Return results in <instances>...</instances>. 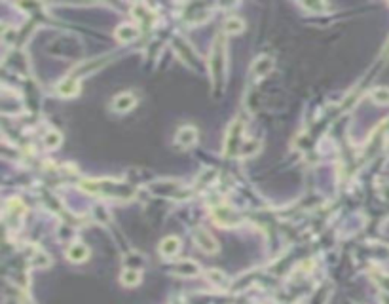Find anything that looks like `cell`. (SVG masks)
<instances>
[{"mask_svg": "<svg viewBox=\"0 0 389 304\" xmlns=\"http://www.w3.org/2000/svg\"><path fill=\"white\" fill-rule=\"evenodd\" d=\"M196 242H198V247H200L201 251H205V253H217V251H219V243H217V240H215L207 230H203V228H200V230L196 232Z\"/></svg>", "mask_w": 389, "mask_h": 304, "instance_id": "1", "label": "cell"}, {"mask_svg": "<svg viewBox=\"0 0 389 304\" xmlns=\"http://www.w3.org/2000/svg\"><path fill=\"white\" fill-rule=\"evenodd\" d=\"M137 105V97L133 93H120L112 99V109L116 112H128Z\"/></svg>", "mask_w": 389, "mask_h": 304, "instance_id": "2", "label": "cell"}, {"mask_svg": "<svg viewBox=\"0 0 389 304\" xmlns=\"http://www.w3.org/2000/svg\"><path fill=\"white\" fill-rule=\"evenodd\" d=\"M196 141H198V132H196V128H192V126H184V128H180L179 133H177V145L182 147V149H188V147H192Z\"/></svg>", "mask_w": 389, "mask_h": 304, "instance_id": "3", "label": "cell"}, {"mask_svg": "<svg viewBox=\"0 0 389 304\" xmlns=\"http://www.w3.org/2000/svg\"><path fill=\"white\" fill-rule=\"evenodd\" d=\"M179 249H180L179 238H175V236L165 238V240L160 243V253L163 255V257H175V255L179 253Z\"/></svg>", "mask_w": 389, "mask_h": 304, "instance_id": "4", "label": "cell"}, {"mask_svg": "<svg viewBox=\"0 0 389 304\" xmlns=\"http://www.w3.org/2000/svg\"><path fill=\"white\" fill-rule=\"evenodd\" d=\"M88 255H90V249H88L86 245H82V243L70 245L69 251H67V257H69L72 263H82V261H86Z\"/></svg>", "mask_w": 389, "mask_h": 304, "instance_id": "5", "label": "cell"}, {"mask_svg": "<svg viewBox=\"0 0 389 304\" xmlns=\"http://www.w3.org/2000/svg\"><path fill=\"white\" fill-rule=\"evenodd\" d=\"M116 36H118V40L120 42H131V40H135L137 36H139V29L135 27V25H122V27H118V30H116Z\"/></svg>", "mask_w": 389, "mask_h": 304, "instance_id": "6", "label": "cell"}, {"mask_svg": "<svg viewBox=\"0 0 389 304\" xmlns=\"http://www.w3.org/2000/svg\"><path fill=\"white\" fill-rule=\"evenodd\" d=\"M57 90L63 97H70V95H76L78 90H80V86H78V82L74 80V78H67V80H63L57 86Z\"/></svg>", "mask_w": 389, "mask_h": 304, "instance_id": "7", "label": "cell"}, {"mask_svg": "<svg viewBox=\"0 0 389 304\" xmlns=\"http://www.w3.org/2000/svg\"><path fill=\"white\" fill-rule=\"evenodd\" d=\"M224 29L230 34H238V32H241V30L245 29V21L241 19V17H238V15H232V17H228V19L224 21Z\"/></svg>", "mask_w": 389, "mask_h": 304, "instance_id": "8", "label": "cell"}, {"mask_svg": "<svg viewBox=\"0 0 389 304\" xmlns=\"http://www.w3.org/2000/svg\"><path fill=\"white\" fill-rule=\"evenodd\" d=\"M271 67H273V63H271L269 57H260V59H257V63H255L253 71L259 72V76H264L266 72L271 71Z\"/></svg>", "mask_w": 389, "mask_h": 304, "instance_id": "9", "label": "cell"}, {"mask_svg": "<svg viewBox=\"0 0 389 304\" xmlns=\"http://www.w3.org/2000/svg\"><path fill=\"white\" fill-rule=\"evenodd\" d=\"M140 282V272L137 270H126V272L122 274V284L128 285V287H133V285H137Z\"/></svg>", "mask_w": 389, "mask_h": 304, "instance_id": "10", "label": "cell"}, {"mask_svg": "<svg viewBox=\"0 0 389 304\" xmlns=\"http://www.w3.org/2000/svg\"><path fill=\"white\" fill-rule=\"evenodd\" d=\"M372 99H374L376 103H382V105H386V103H389V90H386V88L374 90V91H372Z\"/></svg>", "mask_w": 389, "mask_h": 304, "instance_id": "11", "label": "cell"}, {"mask_svg": "<svg viewBox=\"0 0 389 304\" xmlns=\"http://www.w3.org/2000/svg\"><path fill=\"white\" fill-rule=\"evenodd\" d=\"M179 272H182L184 276H194L198 274V264H194L192 261H184L182 264H179Z\"/></svg>", "mask_w": 389, "mask_h": 304, "instance_id": "12", "label": "cell"}, {"mask_svg": "<svg viewBox=\"0 0 389 304\" xmlns=\"http://www.w3.org/2000/svg\"><path fill=\"white\" fill-rule=\"evenodd\" d=\"M209 280H211V282H215L217 285H228L226 276H222V272H219V270H211V272H209Z\"/></svg>", "mask_w": 389, "mask_h": 304, "instance_id": "13", "label": "cell"}, {"mask_svg": "<svg viewBox=\"0 0 389 304\" xmlns=\"http://www.w3.org/2000/svg\"><path fill=\"white\" fill-rule=\"evenodd\" d=\"M59 143H61V137L57 133H50V135L46 137V147H50V149H55Z\"/></svg>", "mask_w": 389, "mask_h": 304, "instance_id": "14", "label": "cell"}, {"mask_svg": "<svg viewBox=\"0 0 389 304\" xmlns=\"http://www.w3.org/2000/svg\"><path fill=\"white\" fill-rule=\"evenodd\" d=\"M388 51H389V44H388Z\"/></svg>", "mask_w": 389, "mask_h": 304, "instance_id": "15", "label": "cell"}]
</instances>
